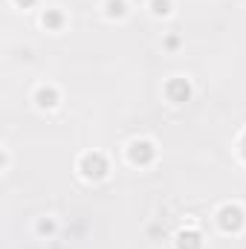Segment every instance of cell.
Instances as JSON below:
<instances>
[{"mask_svg":"<svg viewBox=\"0 0 246 249\" xmlns=\"http://www.w3.org/2000/svg\"><path fill=\"white\" fill-rule=\"evenodd\" d=\"M124 12H127V9H124V0H110V3H107V15H110V18H122Z\"/></svg>","mask_w":246,"mask_h":249,"instance_id":"4","label":"cell"},{"mask_svg":"<svg viewBox=\"0 0 246 249\" xmlns=\"http://www.w3.org/2000/svg\"><path fill=\"white\" fill-rule=\"evenodd\" d=\"M220 226L226 229V232H241V226L246 223L244 212H241V206H223L220 209Z\"/></svg>","mask_w":246,"mask_h":249,"instance_id":"2","label":"cell"},{"mask_svg":"<svg viewBox=\"0 0 246 249\" xmlns=\"http://www.w3.org/2000/svg\"><path fill=\"white\" fill-rule=\"evenodd\" d=\"M81 174H84L87 180H102V177L107 174L105 157H102V154H87V157L81 160Z\"/></svg>","mask_w":246,"mask_h":249,"instance_id":"1","label":"cell"},{"mask_svg":"<svg viewBox=\"0 0 246 249\" xmlns=\"http://www.w3.org/2000/svg\"><path fill=\"white\" fill-rule=\"evenodd\" d=\"M200 249V235L194 232H180V249Z\"/></svg>","mask_w":246,"mask_h":249,"instance_id":"3","label":"cell"},{"mask_svg":"<svg viewBox=\"0 0 246 249\" xmlns=\"http://www.w3.org/2000/svg\"><path fill=\"white\" fill-rule=\"evenodd\" d=\"M151 6H154V9H151L154 15H168V12H171V3H168V0H154Z\"/></svg>","mask_w":246,"mask_h":249,"instance_id":"5","label":"cell"}]
</instances>
